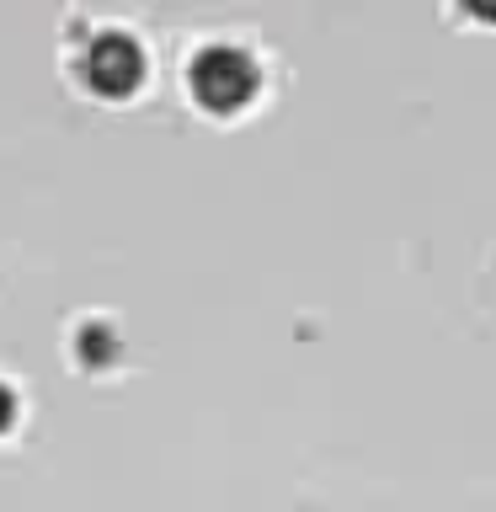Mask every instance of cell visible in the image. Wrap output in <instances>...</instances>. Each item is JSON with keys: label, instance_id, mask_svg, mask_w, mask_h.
<instances>
[{"label": "cell", "instance_id": "1", "mask_svg": "<svg viewBox=\"0 0 496 512\" xmlns=\"http://www.w3.org/2000/svg\"><path fill=\"white\" fill-rule=\"evenodd\" d=\"M187 86H192V102H198L203 112L230 118V112H240V107L256 96V86H262V70H256V59L246 54V48H235V43H208L203 54L192 59Z\"/></svg>", "mask_w": 496, "mask_h": 512}, {"label": "cell", "instance_id": "2", "mask_svg": "<svg viewBox=\"0 0 496 512\" xmlns=\"http://www.w3.org/2000/svg\"><path fill=\"white\" fill-rule=\"evenodd\" d=\"M80 80H86V91L107 96V102H123L144 80V48L128 32H96L86 54H80Z\"/></svg>", "mask_w": 496, "mask_h": 512}, {"label": "cell", "instance_id": "3", "mask_svg": "<svg viewBox=\"0 0 496 512\" xmlns=\"http://www.w3.org/2000/svg\"><path fill=\"white\" fill-rule=\"evenodd\" d=\"M459 6L470 11L475 22H491V27H496V0H459Z\"/></svg>", "mask_w": 496, "mask_h": 512}, {"label": "cell", "instance_id": "4", "mask_svg": "<svg viewBox=\"0 0 496 512\" xmlns=\"http://www.w3.org/2000/svg\"><path fill=\"white\" fill-rule=\"evenodd\" d=\"M11 422H16V395L6 390V384H0V432H6Z\"/></svg>", "mask_w": 496, "mask_h": 512}]
</instances>
